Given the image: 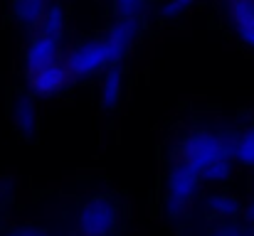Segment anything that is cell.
Wrapping results in <instances>:
<instances>
[{"label": "cell", "mask_w": 254, "mask_h": 236, "mask_svg": "<svg viewBox=\"0 0 254 236\" xmlns=\"http://www.w3.org/2000/svg\"><path fill=\"white\" fill-rule=\"evenodd\" d=\"M10 236H50V234L42 232V229H35V227H22V229L10 232Z\"/></svg>", "instance_id": "obj_18"}, {"label": "cell", "mask_w": 254, "mask_h": 236, "mask_svg": "<svg viewBox=\"0 0 254 236\" xmlns=\"http://www.w3.org/2000/svg\"><path fill=\"white\" fill-rule=\"evenodd\" d=\"M12 126L17 128V133H22L25 138H32L37 133V103L30 94H20L12 103Z\"/></svg>", "instance_id": "obj_9"}, {"label": "cell", "mask_w": 254, "mask_h": 236, "mask_svg": "<svg viewBox=\"0 0 254 236\" xmlns=\"http://www.w3.org/2000/svg\"><path fill=\"white\" fill-rule=\"evenodd\" d=\"M64 30H67V10H64V5L47 2L37 32L40 35H47V37H55V40H62L64 37Z\"/></svg>", "instance_id": "obj_12"}, {"label": "cell", "mask_w": 254, "mask_h": 236, "mask_svg": "<svg viewBox=\"0 0 254 236\" xmlns=\"http://www.w3.org/2000/svg\"><path fill=\"white\" fill-rule=\"evenodd\" d=\"M190 7H192L190 0H166V2L158 5V15L166 17V20H175V17L185 15Z\"/></svg>", "instance_id": "obj_17"}, {"label": "cell", "mask_w": 254, "mask_h": 236, "mask_svg": "<svg viewBox=\"0 0 254 236\" xmlns=\"http://www.w3.org/2000/svg\"><path fill=\"white\" fill-rule=\"evenodd\" d=\"M141 20H126V17H116L106 32L101 35L106 49H109V57H111V64H119L136 45L138 35H141Z\"/></svg>", "instance_id": "obj_5"}, {"label": "cell", "mask_w": 254, "mask_h": 236, "mask_svg": "<svg viewBox=\"0 0 254 236\" xmlns=\"http://www.w3.org/2000/svg\"><path fill=\"white\" fill-rule=\"evenodd\" d=\"M232 160L245 167H254V126L232 136Z\"/></svg>", "instance_id": "obj_14"}, {"label": "cell", "mask_w": 254, "mask_h": 236, "mask_svg": "<svg viewBox=\"0 0 254 236\" xmlns=\"http://www.w3.org/2000/svg\"><path fill=\"white\" fill-rule=\"evenodd\" d=\"M45 7H47V2H42V0H17L12 5V17L22 27L37 32V27L42 22V15H45Z\"/></svg>", "instance_id": "obj_13"}, {"label": "cell", "mask_w": 254, "mask_h": 236, "mask_svg": "<svg viewBox=\"0 0 254 236\" xmlns=\"http://www.w3.org/2000/svg\"><path fill=\"white\" fill-rule=\"evenodd\" d=\"M180 162L192 167L200 177V182L222 185L232 177V136L222 131L197 128L180 138L178 145Z\"/></svg>", "instance_id": "obj_1"}, {"label": "cell", "mask_w": 254, "mask_h": 236, "mask_svg": "<svg viewBox=\"0 0 254 236\" xmlns=\"http://www.w3.org/2000/svg\"><path fill=\"white\" fill-rule=\"evenodd\" d=\"M225 10L237 37L254 49V0H232Z\"/></svg>", "instance_id": "obj_8"}, {"label": "cell", "mask_w": 254, "mask_h": 236, "mask_svg": "<svg viewBox=\"0 0 254 236\" xmlns=\"http://www.w3.org/2000/svg\"><path fill=\"white\" fill-rule=\"evenodd\" d=\"M116 224H119V207L106 194L86 199L77 217V227L82 236H109L116 229Z\"/></svg>", "instance_id": "obj_4"}, {"label": "cell", "mask_w": 254, "mask_h": 236, "mask_svg": "<svg viewBox=\"0 0 254 236\" xmlns=\"http://www.w3.org/2000/svg\"><path fill=\"white\" fill-rule=\"evenodd\" d=\"M242 217H245V224H252V227H254V197L247 202V204H245Z\"/></svg>", "instance_id": "obj_19"}, {"label": "cell", "mask_w": 254, "mask_h": 236, "mask_svg": "<svg viewBox=\"0 0 254 236\" xmlns=\"http://www.w3.org/2000/svg\"><path fill=\"white\" fill-rule=\"evenodd\" d=\"M207 236H254V227L245 222H217L207 229Z\"/></svg>", "instance_id": "obj_16"}, {"label": "cell", "mask_w": 254, "mask_h": 236, "mask_svg": "<svg viewBox=\"0 0 254 236\" xmlns=\"http://www.w3.org/2000/svg\"><path fill=\"white\" fill-rule=\"evenodd\" d=\"M99 96H101V106L104 108H116L121 96H124V69L121 64L109 67L101 77V86H99Z\"/></svg>", "instance_id": "obj_11"}, {"label": "cell", "mask_w": 254, "mask_h": 236, "mask_svg": "<svg viewBox=\"0 0 254 236\" xmlns=\"http://www.w3.org/2000/svg\"><path fill=\"white\" fill-rule=\"evenodd\" d=\"M151 10V5L148 2H143V0H121V2H116L114 5V15L116 17H126V20H141L143 22V17H146V12Z\"/></svg>", "instance_id": "obj_15"}, {"label": "cell", "mask_w": 254, "mask_h": 236, "mask_svg": "<svg viewBox=\"0 0 254 236\" xmlns=\"http://www.w3.org/2000/svg\"><path fill=\"white\" fill-rule=\"evenodd\" d=\"M64 67H67L72 79H89L94 74H104L109 67H116V64H111V57H109L104 40L91 37V40H84V42H79L77 47L69 49Z\"/></svg>", "instance_id": "obj_3"}, {"label": "cell", "mask_w": 254, "mask_h": 236, "mask_svg": "<svg viewBox=\"0 0 254 236\" xmlns=\"http://www.w3.org/2000/svg\"><path fill=\"white\" fill-rule=\"evenodd\" d=\"M69 72L64 67V62H55L45 69H37L32 74H27V86H30V96L32 98H50L62 94L69 86Z\"/></svg>", "instance_id": "obj_6"}, {"label": "cell", "mask_w": 254, "mask_h": 236, "mask_svg": "<svg viewBox=\"0 0 254 236\" xmlns=\"http://www.w3.org/2000/svg\"><path fill=\"white\" fill-rule=\"evenodd\" d=\"M197 189H200L197 172L178 160L166 175V192H163V209L170 219H180L188 212Z\"/></svg>", "instance_id": "obj_2"}, {"label": "cell", "mask_w": 254, "mask_h": 236, "mask_svg": "<svg viewBox=\"0 0 254 236\" xmlns=\"http://www.w3.org/2000/svg\"><path fill=\"white\" fill-rule=\"evenodd\" d=\"M62 40H55V37H47V35H40L35 32L27 42V49H25V67H27V74L37 72V69H45L55 62H62Z\"/></svg>", "instance_id": "obj_7"}, {"label": "cell", "mask_w": 254, "mask_h": 236, "mask_svg": "<svg viewBox=\"0 0 254 236\" xmlns=\"http://www.w3.org/2000/svg\"><path fill=\"white\" fill-rule=\"evenodd\" d=\"M207 212L217 219V222H235L237 217H242V209L245 204L240 202L237 194H230V192H215L207 197L205 202Z\"/></svg>", "instance_id": "obj_10"}]
</instances>
